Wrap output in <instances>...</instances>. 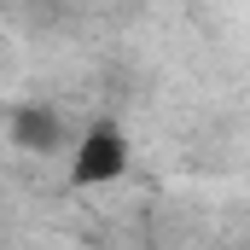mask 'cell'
I'll return each mask as SVG.
<instances>
[{
    "label": "cell",
    "mask_w": 250,
    "mask_h": 250,
    "mask_svg": "<svg viewBox=\"0 0 250 250\" xmlns=\"http://www.w3.org/2000/svg\"><path fill=\"white\" fill-rule=\"evenodd\" d=\"M128 175V134L117 123H87L70 146V163H64V181L76 192H93V187H111Z\"/></svg>",
    "instance_id": "obj_1"
},
{
    "label": "cell",
    "mask_w": 250,
    "mask_h": 250,
    "mask_svg": "<svg viewBox=\"0 0 250 250\" xmlns=\"http://www.w3.org/2000/svg\"><path fill=\"white\" fill-rule=\"evenodd\" d=\"M12 140L29 146V151H53V146H64V123L47 111V105H29V111L12 117Z\"/></svg>",
    "instance_id": "obj_2"
}]
</instances>
